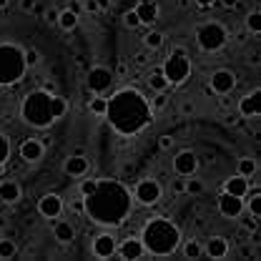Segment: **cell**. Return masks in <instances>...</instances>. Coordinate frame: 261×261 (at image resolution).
Returning <instances> with one entry per match:
<instances>
[{
    "label": "cell",
    "instance_id": "cell-39",
    "mask_svg": "<svg viewBox=\"0 0 261 261\" xmlns=\"http://www.w3.org/2000/svg\"><path fill=\"white\" fill-rule=\"evenodd\" d=\"M40 15L45 18V23H50V25H56V20H58V8H56V5H50V8H45V10H43Z\"/></svg>",
    "mask_w": 261,
    "mask_h": 261
},
{
    "label": "cell",
    "instance_id": "cell-41",
    "mask_svg": "<svg viewBox=\"0 0 261 261\" xmlns=\"http://www.w3.org/2000/svg\"><path fill=\"white\" fill-rule=\"evenodd\" d=\"M159 148H161V151H171V148H173V136H168V133L159 136Z\"/></svg>",
    "mask_w": 261,
    "mask_h": 261
},
{
    "label": "cell",
    "instance_id": "cell-4",
    "mask_svg": "<svg viewBox=\"0 0 261 261\" xmlns=\"http://www.w3.org/2000/svg\"><path fill=\"white\" fill-rule=\"evenodd\" d=\"M50 91H31L28 96L23 98V106H20V118L33 126V128H48L56 123V116H53V106H50Z\"/></svg>",
    "mask_w": 261,
    "mask_h": 261
},
{
    "label": "cell",
    "instance_id": "cell-34",
    "mask_svg": "<svg viewBox=\"0 0 261 261\" xmlns=\"http://www.w3.org/2000/svg\"><path fill=\"white\" fill-rule=\"evenodd\" d=\"M201 191H203V181H201V178H186V184H184V194L198 196Z\"/></svg>",
    "mask_w": 261,
    "mask_h": 261
},
{
    "label": "cell",
    "instance_id": "cell-53",
    "mask_svg": "<svg viewBox=\"0 0 261 261\" xmlns=\"http://www.w3.org/2000/svg\"><path fill=\"white\" fill-rule=\"evenodd\" d=\"M146 61H148V58H146L143 53H141V56H136V63H138V65H143V63H146Z\"/></svg>",
    "mask_w": 261,
    "mask_h": 261
},
{
    "label": "cell",
    "instance_id": "cell-43",
    "mask_svg": "<svg viewBox=\"0 0 261 261\" xmlns=\"http://www.w3.org/2000/svg\"><path fill=\"white\" fill-rule=\"evenodd\" d=\"M81 10H86V13H98V3L96 0H83Z\"/></svg>",
    "mask_w": 261,
    "mask_h": 261
},
{
    "label": "cell",
    "instance_id": "cell-16",
    "mask_svg": "<svg viewBox=\"0 0 261 261\" xmlns=\"http://www.w3.org/2000/svg\"><path fill=\"white\" fill-rule=\"evenodd\" d=\"M88 168H91V163L86 159V153H73V156L65 159V163H63V171L70 178H83V176L88 173Z\"/></svg>",
    "mask_w": 261,
    "mask_h": 261
},
{
    "label": "cell",
    "instance_id": "cell-37",
    "mask_svg": "<svg viewBox=\"0 0 261 261\" xmlns=\"http://www.w3.org/2000/svg\"><path fill=\"white\" fill-rule=\"evenodd\" d=\"M123 25H126V28H130V31H136V28L141 25V20H138L136 10H128V13L123 15Z\"/></svg>",
    "mask_w": 261,
    "mask_h": 261
},
{
    "label": "cell",
    "instance_id": "cell-24",
    "mask_svg": "<svg viewBox=\"0 0 261 261\" xmlns=\"http://www.w3.org/2000/svg\"><path fill=\"white\" fill-rule=\"evenodd\" d=\"M53 236L61 241V244H70L73 239H75V228L70 221H58L56 226H53Z\"/></svg>",
    "mask_w": 261,
    "mask_h": 261
},
{
    "label": "cell",
    "instance_id": "cell-3",
    "mask_svg": "<svg viewBox=\"0 0 261 261\" xmlns=\"http://www.w3.org/2000/svg\"><path fill=\"white\" fill-rule=\"evenodd\" d=\"M141 244L153 256H171L181 244V231L173 221L153 216L146 221V226L141 231Z\"/></svg>",
    "mask_w": 261,
    "mask_h": 261
},
{
    "label": "cell",
    "instance_id": "cell-32",
    "mask_svg": "<svg viewBox=\"0 0 261 261\" xmlns=\"http://www.w3.org/2000/svg\"><path fill=\"white\" fill-rule=\"evenodd\" d=\"M18 254V246L13 239H0V259H13Z\"/></svg>",
    "mask_w": 261,
    "mask_h": 261
},
{
    "label": "cell",
    "instance_id": "cell-12",
    "mask_svg": "<svg viewBox=\"0 0 261 261\" xmlns=\"http://www.w3.org/2000/svg\"><path fill=\"white\" fill-rule=\"evenodd\" d=\"M196 168H198V156L194 151H178L173 156V171L178 176H194Z\"/></svg>",
    "mask_w": 261,
    "mask_h": 261
},
{
    "label": "cell",
    "instance_id": "cell-9",
    "mask_svg": "<svg viewBox=\"0 0 261 261\" xmlns=\"http://www.w3.org/2000/svg\"><path fill=\"white\" fill-rule=\"evenodd\" d=\"M86 86H88V93L93 96H103L111 86H113V73L106 68V65H93L86 75Z\"/></svg>",
    "mask_w": 261,
    "mask_h": 261
},
{
    "label": "cell",
    "instance_id": "cell-11",
    "mask_svg": "<svg viewBox=\"0 0 261 261\" xmlns=\"http://www.w3.org/2000/svg\"><path fill=\"white\" fill-rule=\"evenodd\" d=\"M236 88V75L226 70V68H219L214 75H211V91L219 93V96H226Z\"/></svg>",
    "mask_w": 261,
    "mask_h": 261
},
{
    "label": "cell",
    "instance_id": "cell-14",
    "mask_svg": "<svg viewBox=\"0 0 261 261\" xmlns=\"http://www.w3.org/2000/svg\"><path fill=\"white\" fill-rule=\"evenodd\" d=\"M43 156H45V146H43V141H38V138H25V141L20 143V159H23L25 163L43 161Z\"/></svg>",
    "mask_w": 261,
    "mask_h": 261
},
{
    "label": "cell",
    "instance_id": "cell-6",
    "mask_svg": "<svg viewBox=\"0 0 261 261\" xmlns=\"http://www.w3.org/2000/svg\"><path fill=\"white\" fill-rule=\"evenodd\" d=\"M161 70H163V75H166V81H168V86H181V83H186L189 75H191V61H189L186 48H184V45H176V48L168 53V58H166V63H163Z\"/></svg>",
    "mask_w": 261,
    "mask_h": 261
},
{
    "label": "cell",
    "instance_id": "cell-42",
    "mask_svg": "<svg viewBox=\"0 0 261 261\" xmlns=\"http://www.w3.org/2000/svg\"><path fill=\"white\" fill-rule=\"evenodd\" d=\"M178 113H181V116H194V113H196V106L191 103V100H184V103L178 106Z\"/></svg>",
    "mask_w": 261,
    "mask_h": 261
},
{
    "label": "cell",
    "instance_id": "cell-31",
    "mask_svg": "<svg viewBox=\"0 0 261 261\" xmlns=\"http://www.w3.org/2000/svg\"><path fill=\"white\" fill-rule=\"evenodd\" d=\"M249 196V214L261 219V191H246Z\"/></svg>",
    "mask_w": 261,
    "mask_h": 261
},
{
    "label": "cell",
    "instance_id": "cell-50",
    "mask_svg": "<svg viewBox=\"0 0 261 261\" xmlns=\"http://www.w3.org/2000/svg\"><path fill=\"white\" fill-rule=\"evenodd\" d=\"M98 3V10H108L111 8V0H96Z\"/></svg>",
    "mask_w": 261,
    "mask_h": 261
},
{
    "label": "cell",
    "instance_id": "cell-26",
    "mask_svg": "<svg viewBox=\"0 0 261 261\" xmlns=\"http://www.w3.org/2000/svg\"><path fill=\"white\" fill-rule=\"evenodd\" d=\"M184 256L186 259H201L203 256V246L198 244V239H189L184 244Z\"/></svg>",
    "mask_w": 261,
    "mask_h": 261
},
{
    "label": "cell",
    "instance_id": "cell-44",
    "mask_svg": "<svg viewBox=\"0 0 261 261\" xmlns=\"http://www.w3.org/2000/svg\"><path fill=\"white\" fill-rule=\"evenodd\" d=\"M35 5H38V0H20V10L23 13H33Z\"/></svg>",
    "mask_w": 261,
    "mask_h": 261
},
{
    "label": "cell",
    "instance_id": "cell-52",
    "mask_svg": "<svg viewBox=\"0 0 261 261\" xmlns=\"http://www.w3.org/2000/svg\"><path fill=\"white\" fill-rule=\"evenodd\" d=\"M68 8H70V10H73V13H78V15H81V5H78V3H70V5H68Z\"/></svg>",
    "mask_w": 261,
    "mask_h": 261
},
{
    "label": "cell",
    "instance_id": "cell-29",
    "mask_svg": "<svg viewBox=\"0 0 261 261\" xmlns=\"http://www.w3.org/2000/svg\"><path fill=\"white\" fill-rule=\"evenodd\" d=\"M50 106H53V116H56V121H61L65 113H68V103H65L63 96H50Z\"/></svg>",
    "mask_w": 261,
    "mask_h": 261
},
{
    "label": "cell",
    "instance_id": "cell-36",
    "mask_svg": "<svg viewBox=\"0 0 261 261\" xmlns=\"http://www.w3.org/2000/svg\"><path fill=\"white\" fill-rule=\"evenodd\" d=\"M23 56H25V65H28V68H35V65L40 63V53H38L35 48H28V50H23Z\"/></svg>",
    "mask_w": 261,
    "mask_h": 261
},
{
    "label": "cell",
    "instance_id": "cell-5",
    "mask_svg": "<svg viewBox=\"0 0 261 261\" xmlns=\"http://www.w3.org/2000/svg\"><path fill=\"white\" fill-rule=\"evenodd\" d=\"M25 56L15 43H0V86H15L25 78Z\"/></svg>",
    "mask_w": 261,
    "mask_h": 261
},
{
    "label": "cell",
    "instance_id": "cell-18",
    "mask_svg": "<svg viewBox=\"0 0 261 261\" xmlns=\"http://www.w3.org/2000/svg\"><path fill=\"white\" fill-rule=\"evenodd\" d=\"M116 239L111 236V233H100L93 239V254H96L98 259H111L113 254H116Z\"/></svg>",
    "mask_w": 261,
    "mask_h": 261
},
{
    "label": "cell",
    "instance_id": "cell-55",
    "mask_svg": "<svg viewBox=\"0 0 261 261\" xmlns=\"http://www.w3.org/2000/svg\"><path fill=\"white\" fill-rule=\"evenodd\" d=\"M5 5H8V0H0V10H3V8H5Z\"/></svg>",
    "mask_w": 261,
    "mask_h": 261
},
{
    "label": "cell",
    "instance_id": "cell-19",
    "mask_svg": "<svg viewBox=\"0 0 261 261\" xmlns=\"http://www.w3.org/2000/svg\"><path fill=\"white\" fill-rule=\"evenodd\" d=\"M20 198H23V189H20L18 181H13V178L0 181V201L3 203H18Z\"/></svg>",
    "mask_w": 261,
    "mask_h": 261
},
{
    "label": "cell",
    "instance_id": "cell-27",
    "mask_svg": "<svg viewBox=\"0 0 261 261\" xmlns=\"http://www.w3.org/2000/svg\"><path fill=\"white\" fill-rule=\"evenodd\" d=\"M163 40H166V38H163V33L148 31L146 33V38H143V45H146L148 50H159V48L163 45Z\"/></svg>",
    "mask_w": 261,
    "mask_h": 261
},
{
    "label": "cell",
    "instance_id": "cell-38",
    "mask_svg": "<svg viewBox=\"0 0 261 261\" xmlns=\"http://www.w3.org/2000/svg\"><path fill=\"white\" fill-rule=\"evenodd\" d=\"M168 106V96H166V91H161V93H156V98H153V103H151V108L153 111H163Z\"/></svg>",
    "mask_w": 261,
    "mask_h": 261
},
{
    "label": "cell",
    "instance_id": "cell-28",
    "mask_svg": "<svg viewBox=\"0 0 261 261\" xmlns=\"http://www.w3.org/2000/svg\"><path fill=\"white\" fill-rule=\"evenodd\" d=\"M236 173H241V176H246V178L256 176V161H254V159H239Z\"/></svg>",
    "mask_w": 261,
    "mask_h": 261
},
{
    "label": "cell",
    "instance_id": "cell-25",
    "mask_svg": "<svg viewBox=\"0 0 261 261\" xmlns=\"http://www.w3.org/2000/svg\"><path fill=\"white\" fill-rule=\"evenodd\" d=\"M148 88L153 91V93H161V91H166L168 88V81H166V75H163L161 68H153L151 73H148Z\"/></svg>",
    "mask_w": 261,
    "mask_h": 261
},
{
    "label": "cell",
    "instance_id": "cell-47",
    "mask_svg": "<svg viewBox=\"0 0 261 261\" xmlns=\"http://www.w3.org/2000/svg\"><path fill=\"white\" fill-rule=\"evenodd\" d=\"M126 73H128V65H126V63L116 65V75H126Z\"/></svg>",
    "mask_w": 261,
    "mask_h": 261
},
{
    "label": "cell",
    "instance_id": "cell-2",
    "mask_svg": "<svg viewBox=\"0 0 261 261\" xmlns=\"http://www.w3.org/2000/svg\"><path fill=\"white\" fill-rule=\"evenodd\" d=\"M111 128L121 136H136L146 130L153 121V108L148 98L136 88H121L108 98V108L103 116Z\"/></svg>",
    "mask_w": 261,
    "mask_h": 261
},
{
    "label": "cell",
    "instance_id": "cell-13",
    "mask_svg": "<svg viewBox=\"0 0 261 261\" xmlns=\"http://www.w3.org/2000/svg\"><path fill=\"white\" fill-rule=\"evenodd\" d=\"M219 214L226 216V219H239L244 214V198L231 196L224 191V194L219 196Z\"/></svg>",
    "mask_w": 261,
    "mask_h": 261
},
{
    "label": "cell",
    "instance_id": "cell-54",
    "mask_svg": "<svg viewBox=\"0 0 261 261\" xmlns=\"http://www.w3.org/2000/svg\"><path fill=\"white\" fill-rule=\"evenodd\" d=\"M5 226H8V221H5V219L0 216V228H5Z\"/></svg>",
    "mask_w": 261,
    "mask_h": 261
},
{
    "label": "cell",
    "instance_id": "cell-17",
    "mask_svg": "<svg viewBox=\"0 0 261 261\" xmlns=\"http://www.w3.org/2000/svg\"><path fill=\"white\" fill-rule=\"evenodd\" d=\"M116 251H118L121 259H126V261H136V259H141V256L146 254L141 239H136V236H130V239H126V241H121V244L116 246Z\"/></svg>",
    "mask_w": 261,
    "mask_h": 261
},
{
    "label": "cell",
    "instance_id": "cell-1",
    "mask_svg": "<svg viewBox=\"0 0 261 261\" xmlns=\"http://www.w3.org/2000/svg\"><path fill=\"white\" fill-rule=\"evenodd\" d=\"M133 196L116 178H100L96 189L83 196V214L100 226H121L130 216Z\"/></svg>",
    "mask_w": 261,
    "mask_h": 261
},
{
    "label": "cell",
    "instance_id": "cell-40",
    "mask_svg": "<svg viewBox=\"0 0 261 261\" xmlns=\"http://www.w3.org/2000/svg\"><path fill=\"white\" fill-rule=\"evenodd\" d=\"M98 178H86V181H81V196H88L93 189H96Z\"/></svg>",
    "mask_w": 261,
    "mask_h": 261
},
{
    "label": "cell",
    "instance_id": "cell-46",
    "mask_svg": "<svg viewBox=\"0 0 261 261\" xmlns=\"http://www.w3.org/2000/svg\"><path fill=\"white\" fill-rule=\"evenodd\" d=\"M70 211H73V214H83V196L75 198V201L70 203Z\"/></svg>",
    "mask_w": 261,
    "mask_h": 261
},
{
    "label": "cell",
    "instance_id": "cell-45",
    "mask_svg": "<svg viewBox=\"0 0 261 261\" xmlns=\"http://www.w3.org/2000/svg\"><path fill=\"white\" fill-rule=\"evenodd\" d=\"M184 184H186V178H176V181L171 184V191H173V194H184Z\"/></svg>",
    "mask_w": 261,
    "mask_h": 261
},
{
    "label": "cell",
    "instance_id": "cell-35",
    "mask_svg": "<svg viewBox=\"0 0 261 261\" xmlns=\"http://www.w3.org/2000/svg\"><path fill=\"white\" fill-rule=\"evenodd\" d=\"M8 159H10V138L5 133H0V166H5Z\"/></svg>",
    "mask_w": 261,
    "mask_h": 261
},
{
    "label": "cell",
    "instance_id": "cell-56",
    "mask_svg": "<svg viewBox=\"0 0 261 261\" xmlns=\"http://www.w3.org/2000/svg\"><path fill=\"white\" fill-rule=\"evenodd\" d=\"M136 3H156V0H136Z\"/></svg>",
    "mask_w": 261,
    "mask_h": 261
},
{
    "label": "cell",
    "instance_id": "cell-7",
    "mask_svg": "<svg viewBox=\"0 0 261 261\" xmlns=\"http://www.w3.org/2000/svg\"><path fill=\"white\" fill-rule=\"evenodd\" d=\"M226 40H228L226 28H224L221 23H216V20L201 23V25L196 28V43H198V48L206 50V53L221 50V48L226 45Z\"/></svg>",
    "mask_w": 261,
    "mask_h": 261
},
{
    "label": "cell",
    "instance_id": "cell-48",
    "mask_svg": "<svg viewBox=\"0 0 261 261\" xmlns=\"http://www.w3.org/2000/svg\"><path fill=\"white\" fill-rule=\"evenodd\" d=\"M194 3L198 5V8H211V5H214L216 0H194Z\"/></svg>",
    "mask_w": 261,
    "mask_h": 261
},
{
    "label": "cell",
    "instance_id": "cell-22",
    "mask_svg": "<svg viewBox=\"0 0 261 261\" xmlns=\"http://www.w3.org/2000/svg\"><path fill=\"white\" fill-rule=\"evenodd\" d=\"M203 254H206L208 259H226L228 241L224 239V236H211V239H208V244L203 246Z\"/></svg>",
    "mask_w": 261,
    "mask_h": 261
},
{
    "label": "cell",
    "instance_id": "cell-30",
    "mask_svg": "<svg viewBox=\"0 0 261 261\" xmlns=\"http://www.w3.org/2000/svg\"><path fill=\"white\" fill-rule=\"evenodd\" d=\"M88 108H91V113H96V116H106V108H108V98H103V96L88 98Z\"/></svg>",
    "mask_w": 261,
    "mask_h": 261
},
{
    "label": "cell",
    "instance_id": "cell-57",
    "mask_svg": "<svg viewBox=\"0 0 261 261\" xmlns=\"http://www.w3.org/2000/svg\"><path fill=\"white\" fill-rule=\"evenodd\" d=\"M3 168H5V166H0V176H3Z\"/></svg>",
    "mask_w": 261,
    "mask_h": 261
},
{
    "label": "cell",
    "instance_id": "cell-33",
    "mask_svg": "<svg viewBox=\"0 0 261 261\" xmlns=\"http://www.w3.org/2000/svg\"><path fill=\"white\" fill-rule=\"evenodd\" d=\"M246 31L254 33V35L261 33V13L259 10H251V13L246 15Z\"/></svg>",
    "mask_w": 261,
    "mask_h": 261
},
{
    "label": "cell",
    "instance_id": "cell-21",
    "mask_svg": "<svg viewBox=\"0 0 261 261\" xmlns=\"http://www.w3.org/2000/svg\"><path fill=\"white\" fill-rule=\"evenodd\" d=\"M133 10H136L141 25H153L159 20V3H136Z\"/></svg>",
    "mask_w": 261,
    "mask_h": 261
},
{
    "label": "cell",
    "instance_id": "cell-15",
    "mask_svg": "<svg viewBox=\"0 0 261 261\" xmlns=\"http://www.w3.org/2000/svg\"><path fill=\"white\" fill-rule=\"evenodd\" d=\"M261 111V91H251V93H246V96L239 100V116H244V118H256Z\"/></svg>",
    "mask_w": 261,
    "mask_h": 261
},
{
    "label": "cell",
    "instance_id": "cell-51",
    "mask_svg": "<svg viewBox=\"0 0 261 261\" xmlns=\"http://www.w3.org/2000/svg\"><path fill=\"white\" fill-rule=\"evenodd\" d=\"M249 239H251V244H259V239H261L259 228H254V231H251V236H249Z\"/></svg>",
    "mask_w": 261,
    "mask_h": 261
},
{
    "label": "cell",
    "instance_id": "cell-49",
    "mask_svg": "<svg viewBox=\"0 0 261 261\" xmlns=\"http://www.w3.org/2000/svg\"><path fill=\"white\" fill-rule=\"evenodd\" d=\"M219 3H221V5H224V8H228V10H231V8H236V5H239V0H219Z\"/></svg>",
    "mask_w": 261,
    "mask_h": 261
},
{
    "label": "cell",
    "instance_id": "cell-20",
    "mask_svg": "<svg viewBox=\"0 0 261 261\" xmlns=\"http://www.w3.org/2000/svg\"><path fill=\"white\" fill-rule=\"evenodd\" d=\"M224 191L231 196H239V198H246V191H249V178L241 176V173H233L224 181Z\"/></svg>",
    "mask_w": 261,
    "mask_h": 261
},
{
    "label": "cell",
    "instance_id": "cell-10",
    "mask_svg": "<svg viewBox=\"0 0 261 261\" xmlns=\"http://www.w3.org/2000/svg\"><path fill=\"white\" fill-rule=\"evenodd\" d=\"M38 214L43 219H58L63 214V198L58 194H45L38 201Z\"/></svg>",
    "mask_w": 261,
    "mask_h": 261
},
{
    "label": "cell",
    "instance_id": "cell-8",
    "mask_svg": "<svg viewBox=\"0 0 261 261\" xmlns=\"http://www.w3.org/2000/svg\"><path fill=\"white\" fill-rule=\"evenodd\" d=\"M161 196H163V189L156 178H143V181H138L136 189H133V198H136L141 206H156V203L161 201Z\"/></svg>",
    "mask_w": 261,
    "mask_h": 261
},
{
    "label": "cell",
    "instance_id": "cell-23",
    "mask_svg": "<svg viewBox=\"0 0 261 261\" xmlns=\"http://www.w3.org/2000/svg\"><path fill=\"white\" fill-rule=\"evenodd\" d=\"M78 23H81V15L78 13H73L70 8H65V10H58V20H56V25L61 28V31L70 33L78 28Z\"/></svg>",
    "mask_w": 261,
    "mask_h": 261
}]
</instances>
